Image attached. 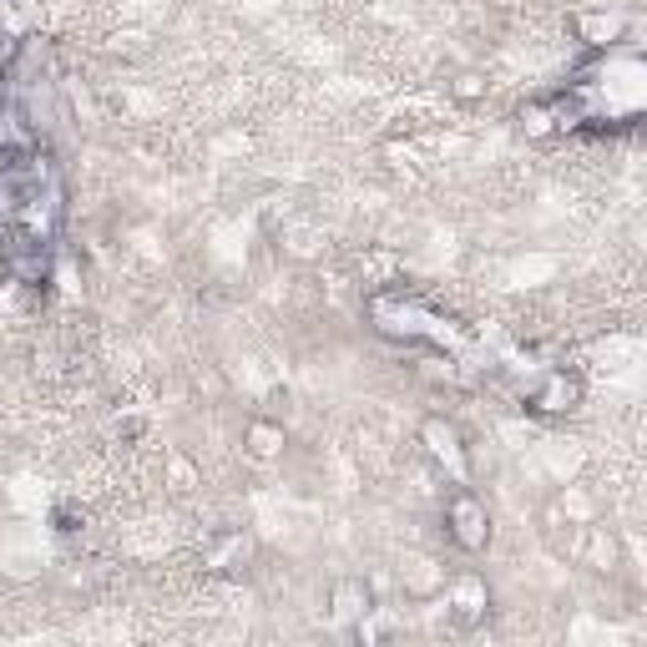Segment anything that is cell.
<instances>
[{
  "mask_svg": "<svg viewBox=\"0 0 647 647\" xmlns=\"http://www.w3.org/2000/svg\"><path fill=\"white\" fill-rule=\"evenodd\" d=\"M248 450L253 456H278L284 450V425H274V420H253L248 425Z\"/></svg>",
  "mask_w": 647,
  "mask_h": 647,
  "instance_id": "cell-5",
  "label": "cell"
},
{
  "mask_svg": "<svg viewBox=\"0 0 647 647\" xmlns=\"http://www.w3.org/2000/svg\"><path fill=\"white\" fill-rule=\"evenodd\" d=\"M445 531H450V541H456L460 552H480L491 541V516H486V506L470 491H456L450 506H445Z\"/></svg>",
  "mask_w": 647,
  "mask_h": 647,
  "instance_id": "cell-2",
  "label": "cell"
},
{
  "mask_svg": "<svg viewBox=\"0 0 647 647\" xmlns=\"http://www.w3.org/2000/svg\"><path fill=\"white\" fill-rule=\"evenodd\" d=\"M335 602H339V617H364L370 612V587L364 582H344Z\"/></svg>",
  "mask_w": 647,
  "mask_h": 647,
  "instance_id": "cell-6",
  "label": "cell"
},
{
  "mask_svg": "<svg viewBox=\"0 0 647 647\" xmlns=\"http://www.w3.org/2000/svg\"><path fill=\"white\" fill-rule=\"evenodd\" d=\"M576 405H582V380L566 370H547L527 390V410H537V415H566Z\"/></svg>",
  "mask_w": 647,
  "mask_h": 647,
  "instance_id": "cell-3",
  "label": "cell"
},
{
  "mask_svg": "<svg viewBox=\"0 0 647 647\" xmlns=\"http://www.w3.org/2000/svg\"><path fill=\"white\" fill-rule=\"evenodd\" d=\"M6 162H11V157H0V168H6Z\"/></svg>",
  "mask_w": 647,
  "mask_h": 647,
  "instance_id": "cell-7",
  "label": "cell"
},
{
  "mask_svg": "<svg viewBox=\"0 0 647 647\" xmlns=\"http://www.w3.org/2000/svg\"><path fill=\"white\" fill-rule=\"evenodd\" d=\"M425 445H431V456L435 460H445V466L456 470V476H466V450H460V435H456V425L450 420H425Z\"/></svg>",
  "mask_w": 647,
  "mask_h": 647,
  "instance_id": "cell-4",
  "label": "cell"
},
{
  "mask_svg": "<svg viewBox=\"0 0 647 647\" xmlns=\"http://www.w3.org/2000/svg\"><path fill=\"white\" fill-rule=\"evenodd\" d=\"M0 274L11 284H51V238L25 223H0Z\"/></svg>",
  "mask_w": 647,
  "mask_h": 647,
  "instance_id": "cell-1",
  "label": "cell"
}]
</instances>
